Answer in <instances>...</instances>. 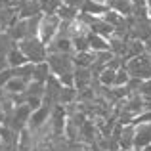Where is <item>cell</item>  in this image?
<instances>
[{"label":"cell","instance_id":"cell-5","mask_svg":"<svg viewBox=\"0 0 151 151\" xmlns=\"http://www.w3.org/2000/svg\"><path fill=\"white\" fill-rule=\"evenodd\" d=\"M151 144V122L134 124V147L132 151H140L142 147Z\"/></svg>","mask_w":151,"mask_h":151},{"label":"cell","instance_id":"cell-22","mask_svg":"<svg viewBox=\"0 0 151 151\" xmlns=\"http://www.w3.org/2000/svg\"><path fill=\"white\" fill-rule=\"evenodd\" d=\"M17 6V0H0V10H6V8H14Z\"/></svg>","mask_w":151,"mask_h":151},{"label":"cell","instance_id":"cell-9","mask_svg":"<svg viewBox=\"0 0 151 151\" xmlns=\"http://www.w3.org/2000/svg\"><path fill=\"white\" fill-rule=\"evenodd\" d=\"M92 82V73L88 67H75L73 71V86L75 90H84Z\"/></svg>","mask_w":151,"mask_h":151},{"label":"cell","instance_id":"cell-14","mask_svg":"<svg viewBox=\"0 0 151 151\" xmlns=\"http://www.w3.org/2000/svg\"><path fill=\"white\" fill-rule=\"evenodd\" d=\"M6 63H8V67H10V69H14V67L25 65V63H29V61H27V58L23 55V52L17 48V44H15L14 48L6 54Z\"/></svg>","mask_w":151,"mask_h":151},{"label":"cell","instance_id":"cell-8","mask_svg":"<svg viewBox=\"0 0 151 151\" xmlns=\"http://www.w3.org/2000/svg\"><path fill=\"white\" fill-rule=\"evenodd\" d=\"M48 54H71L73 52V44H71L69 37H63V35H55L54 40L46 46Z\"/></svg>","mask_w":151,"mask_h":151},{"label":"cell","instance_id":"cell-13","mask_svg":"<svg viewBox=\"0 0 151 151\" xmlns=\"http://www.w3.org/2000/svg\"><path fill=\"white\" fill-rule=\"evenodd\" d=\"M17 19H19L17 6L6 8V10H0V29H2V31H8L15 21H17Z\"/></svg>","mask_w":151,"mask_h":151},{"label":"cell","instance_id":"cell-16","mask_svg":"<svg viewBox=\"0 0 151 151\" xmlns=\"http://www.w3.org/2000/svg\"><path fill=\"white\" fill-rule=\"evenodd\" d=\"M50 67H48V63L46 61H42V63H35V69H33V78L31 81H35V82H42L44 84L46 81H48V77H50Z\"/></svg>","mask_w":151,"mask_h":151},{"label":"cell","instance_id":"cell-6","mask_svg":"<svg viewBox=\"0 0 151 151\" xmlns=\"http://www.w3.org/2000/svg\"><path fill=\"white\" fill-rule=\"evenodd\" d=\"M50 113H52V109L50 107H44V105H40L38 109L31 111L29 122H27V130L37 132V130H40L42 126H46V122L50 121Z\"/></svg>","mask_w":151,"mask_h":151},{"label":"cell","instance_id":"cell-17","mask_svg":"<svg viewBox=\"0 0 151 151\" xmlns=\"http://www.w3.org/2000/svg\"><path fill=\"white\" fill-rule=\"evenodd\" d=\"M61 4H63V0H38L42 15H55L58 10L61 8Z\"/></svg>","mask_w":151,"mask_h":151},{"label":"cell","instance_id":"cell-18","mask_svg":"<svg viewBox=\"0 0 151 151\" xmlns=\"http://www.w3.org/2000/svg\"><path fill=\"white\" fill-rule=\"evenodd\" d=\"M33 69H35V63H25V65L14 67V69H12V77H17V78H23V81L31 82V78H33Z\"/></svg>","mask_w":151,"mask_h":151},{"label":"cell","instance_id":"cell-2","mask_svg":"<svg viewBox=\"0 0 151 151\" xmlns=\"http://www.w3.org/2000/svg\"><path fill=\"white\" fill-rule=\"evenodd\" d=\"M17 48L23 52V55L27 58V61H29V63H42V61H46V55H48L46 46L42 44L37 37L19 40L17 42Z\"/></svg>","mask_w":151,"mask_h":151},{"label":"cell","instance_id":"cell-7","mask_svg":"<svg viewBox=\"0 0 151 151\" xmlns=\"http://www.w3.org/2000/svg\"><path fill=\"white\" fill-rule=\"evenodd\" d=\"M105 6L109 12H115L122 17H130L134 14L136 2H132V0H105Z\"/></svg>","mask_w":151,"mask_h":151},{"label":"cell","instance_id":"cell-15","mask_svg":"<svg viewBox=\"0 0 151 151\" xmlns=\"http://www.w3.org/2000/svg\"><path fill=\"white\" fill-rule=\"evenodd\" d=\"M86 37H88V46H90L92 52H107L109 50V40H107V38L100 37V35H94V33H90V31H88Z\"/></svg>","mask_w":151,"mask_h":151},{"label":"cell","instance_id":"cell-25","mask_svg":"<svg viewBox=\"0 0 151 151\" xmlns=\"http://www.w3.org/2000/svg\"><path fill=\"white\" fill-rule=\"evenodd\" d=\"M0 31H2V29H0Z\"/></svg>","mask_w":151,"mask_h":151},{"label":"cell","instance_id":"cell-23","mask_svg":"<svg viewBox=\"0 0 151 151\" xmlns=\"http://www.w3.org/2000/svg\"><path fill=\"white\" fill-rule=\"evenodd\" d=\"M0 124H4V111H2V107H0Z\"/></svg>","mask_w":151,"mask_h":151},{"label":"cell","instance_id":"cell-21","mask_svg":"<svg viewBox=\"0 0 151 151\" xmlns=\"http://www.w3.org/2000/svg\"><path fill=\"white\" fill-rule=\"evenodd\" d=\"M128 73H126V69L124 67H121V69L117 71V73H115V82H113V86H126V82H128Z\"/></svg>","mask_w":151,"mask_h":151},{"label":"cell","instance_id":"cell-1","mask_svg":"<svg viewBox=\"0 0 151 151\" xmlns=\"http://www.w3.org/2000/svg\"><path fill=\"white\" fill-rule=\"evenodd\" d=\"M38 23H40V15L27 17V19H17V21L6 31V35L14 42L25 40V38H33V37H37V33H38Z\"/></svg>","mask_w":151,"mask_h":151},{"label":"cell","instance_id":"cell-19","mask_svg":"<svg viewBox=\"0 0 151 151\" xmlns=\"http://www.w3.org/2000/svg\"><path fill=\"white\" fill-rule=\"evenodd\" d=\"M55 15L59 17V21H73V19L78 17V10L73 6H67V4H61V8L58 10Z\"/></svg>","mask_w":151,"mask_h":151},{"label":"cell","instance_id":"cell-24","mask_svg":"<svg viewBox=\"0 0 151 151\" xmlns=\"http://www.w3.org/2000/svg\"><path fill=\"white\" fill-rule=\"evenodd\" d=\"M140 151H151V144H149V145H145V147H142Z\"/></svg>","mask_w":151,"mask_h":151},{"label":"cell","instance_id":"cell-11","mask_svg":"<svg viewBox=\"0 0 151 151\" xmlns=\"http://www.w3.org/2000/svg\"><path fill=\"white\" fill-rule=\"evenodd\" d=\"M105 12H107V6L101 2H96V0H84L81 6V14H88V15H94V17H101Z\"/></svg>","mask_w":151,"mask_h":151},{"label":"cell","instance_id":"cell-10","mask_svg":"<svg viewBox=\"0 0 151 151\" xmlns=\"http://www.w3.org/2000/svg\"><path fill=\"white\" fill-rule=\"evenodd\" d=\"M117 145L121 151H132V147H134V124H124L121 128Z\"/></svg>","mask_w":151,"mask_h":151},{"label":"cell","instance_id":"cell-3","mask_svg":"<svg viewBox=\"0 0 151 151\" xmlns=\"http://www.w3.org/2000/svg\"><path fill=\"white\" fill-rule=\"evenodd\" d=\"M46 63H48L50 73L54 77L71 75L75 71V63H73V55L71 54H48L46 55Z\"/></svg>","mask_w":151,"mask_h":151},{"label":"cell","instance_id":"cell-4","mask_svg":"<svg viewBox=\"0 0 151 151\" xmlns=\"http://www.w3.org/2000/svg\"><path fill=\"white\" fill-rule=\"evenodd\" d=\"M58 29H59V17L58 15H40L37 38L44 46H48L50 42L54 40V37L58 35Z\"/></svg>","mask_w":151,"mask_h":151},{"label":"cell","instance_id":"cell-20","mask_svg":"<svg viewBox=\"0 0 151 151\" xmlns=\"http://www.w3.org/2000/svg\"><path fill=\"white\" fill-rule=\"evenodd\" d=\"M15 46V42L6 33H0V58H6V54Z\"/></svg>","mask_w":151,"mask_h":151},{"label":"cell","instance_id":"cell-12","mask_svg":"<svg viewBox=\"0 0 151 151\" xmlns=\"http://www.w3.org/2000/svg\"><path fill=\"white\" fill-rule=\"evenodd\" d=\"M29 86V82L23 81V78H17V77H12L10 81L4 84V92L8 96H17V94H23Z\"/></svg>","mask_w":151,"mask_h":151}]
</instances>
